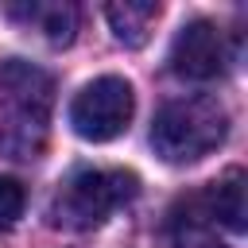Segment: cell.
<instances>
[{
    "label": "cell",
    "instance_id": "ba28073f",
    "mask_svg": "<svg viewBox=\"0 0 248 248\" xmlns=\"http://www.w3.org/2000/svg\"><path fill=\"white\" fill-rule=\"evenodd\" d=\"M159 4L155 0H116L105 8V19L112 27V35L124 43V46H143L147 35H151V23L159 19Z\"/></svg>",
    "mask_w": 248,
    "mask_h": 248
},
{
    "label": "cell",
    "instance_id": "6da1fadb",
    "mask_svg": "<svg viewBox=\"0 0 248 248\" xmlns=\"http://www.w3.org/2000/svg\"><path fill=\"white\" fill-rule=\"evenodd\" d=\"M225 136H229V112L209 93L167 101L151 124V147L170 167H186L213 155L225 143Z\"/></svg>",
    "mask_w": 248,
    "mask_h": 248
},
{
    "label": "cell",
    "instance_id": "8992f818",
    "mask_svg": "<svg viewBox=\"0 0 248 248\" xmlns=\"http://www.w3.org/2000/svg\"><path fill=\"white\" fill-rule=\"evenodd\" d=\"M202 209H205V217L209 221H221L225 229H232V232H240L244 229V170L240 167H229L217 182H209L202 194Z\"/></svg>",
    "mask_w": 248,
    "mask_h": 248
},
{
    "label": "cell",
    "instance_id": "9c48e42d",
    "mask_svg": "<svg viewBox=\"0 0 248 248\" xmlns=\"http://www.w3.org/2000/svg\"><path fill=\"white\" fill-rule=\"evenodd\" d=\"M23 205H27V194L16 178L0 174V225H16L23 217Z\"/></svg>",
    "mask_w": 248,
    "mask_h": 248
},
{
    "label": "cell",
    "instance_id": "5b68a950",
    "mask_svg": "<svg viewBox=\"0 0 248 248\" xmlns=\"http://www.w3.org/2000/svg\"><path fill=\"white\" fill-rule=\"evenodd\" d=\"M170 70L178 78H190V81L221 78V70H225V39H221V31L209 19H190L170 43Z\"/></svg>",
    "mask_w": 248,
    "mask_h": 248
},
{
    "label": "cell",
    "instance_id": "7a4b0ae2",
    "mask_svg": "<svg viewBox=\"0 0 248 248\" xmlns=\"http://www.w3.org/2000/svg\"><path fill=\"white\" fill-rule=\"evenodd\" d=\"M136 190H140V178L132 170H89L85 167L70 174V182L58 190L50 217L54 225H66V229H93L112 209L132 202Z\"/></svg>",
    "mask_w": 248,
    "mask_h": 248
},
{
    "label": "cell",
    "instance_id": "52a82bcc",
    "mask_svg": "<svg viewBox=\"0 0 248 248\" xmlns=\"http://www.w3.org/2000/svg\"><path fill=\"white\" fill-rule=\"evenodd\" d=\"M8 16L31 23V27L43 31L54 46L74 43V31H78V8L66 4V0H31V4H12Z\"/></svg>",
    "mask_w": 248,
    "mask_h": 248
},
{
    "label": "cell",
    "instance_id": "3957f363",
    "mask_svg": "<svg viewBox=\"0 0 248 248\" xmlns=\"http://www.w3.org/2000/svg\"><path fill=\"white\" fill-rule=\"evenodd\" d=\"M136 112V93L124 78L116 74H105V78H93L89 85L78 89V97L70 101V124L81 140L89 143H105V140H116L128 120Z\"/></svg>",
    "mask_w": 248,
    "mask_h": 248
},
{
    "label": "cell",
    "instance_id": "277c9868",
    "mask_svg": "<svg viewBox=\"0 0 248 248\" xmlns=\"http://www.w3.org/2000/svg\"><path fill=\"white\" fill-rule=\"evenodd\" d=\"M0 93H4V105L12 112V132L19 136V151H35L31 132L43 136V128L50 120V105H54L50 74H43L31 62L12 58L0 66Z\"/></svg>",
    "mask_w": 248,
    "mask_h": 248
}]
</instances>
